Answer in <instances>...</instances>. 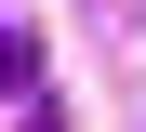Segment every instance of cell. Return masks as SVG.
<instances>
[{
  "mask_svg": "<svg viewBox=\"0 0 146 132\" xmlns=\"http://www.w3.org/2000/svg\"><path fill=\"white\" fill-rule=\"evenodd\" d=\"M0 106H13L27 132H53V53H40L27 26H0Z\"/></svg>",
  "mask_w": 146,
  "mask_h": 132,
  "instance_id": "cell-1",
  "label": "cell"
}]
</instances>
